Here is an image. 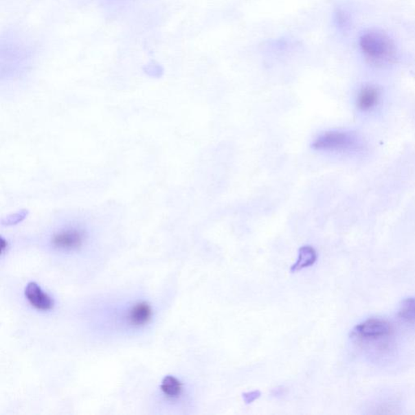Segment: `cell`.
<instances>
[{"label":"cell","mask_w":415,"mask_h":415,"mask_svg":"<svg viewBox=\"0 0 415 415\" xmlns=\"http://www.w3.org/2000/svg\"><path fill=\"white\" fill-rule=\"evenodd\" d=\"M161 390L170 399H178L182 394L183 385L177 378L168 376L161 382Z\"/></svg>","instance_id":"9"},{"label":"cell","mask_w":415,"mask_h":415,"mask_svg":"<svg viewBox=\"0 0 415 415\" xmlns=\"http://www.w3.org/2000/svg\"><path fill=\"white\" fill-rule=\"evenodd\" d=\"M260 396V391H254L251 392H247L243 395V400H245L247 404H250L254 403V401L256 399H258Z\"/></svg>","instance_id":"11"},{"label":"cell","mask_w":415,"mask_h":415,"mask_svg":"<svg viewBox=\"0 0 415 415\" xmlns=\"http://www.w3.org/2000/svg\"><path fill=\"white\" fill-rule=\"evenodd\" d=\"M399 317L408 322H415V298L405 300L401 304Z\"/></svg>","instance_id":"10"},{"label":"cell","mask_w":415,"mask_h":415,"mask_svg":"<svg viewBox=\"0 0 415 415\" xmlns=\"http://www.w3.org/2000/svg\"><path fill=\"white\" fill-rule=\"evenodd\" d=\"M25 294L30 304L37 310L51 311L55 306V301L46 292H44L38 284L36 282L28 283L25 288Z\"/></svg>","instance_id":"6"},{"label":"cell","mask_w":415,"mask_h":415,"mask_svg":"<svg viewBox=\"0 0 415 415\" xmlns=\"http://www.w3.org/2000/svg\"><path fill=\"white\" fill-rule=\"evenodd\" d=\"M109 1H118V0H109Z\"/></svg>","instance_id":"13"},{"label":"cell","mask_w":415,"mask_h":415,"mask_svg":"<svg viewBox=\"0 0 415 415\" xmlns=\"http://www.w3.org/2000/svg\"><path fill=\"white\" fill-rule=\"evenodd\" d=\"M153 317L152 306L146 301H139L128 306L121 318L130 328H142L151 322Z\"/></svg>","instance_id":"5"},{"label":"cell","mask_w":415,"mask_h":415,"mask_svg":"<svg viewBox=\"0 0 415 415\" xmlns=\"http://www.w3.org/2000/svg\"><path fill=\"white\" fill-rule=\"evenodd\" d=\"M317 258V252L313 247H302L300 249L299 257H298L296 263L291 268V271L297 272L301 269L308 268L315 262Z\"/></svg>","instance_id":"8"},{"label":"cell","mask_w":415,"mask_h":415,"mask_svg":"<svg viewBox=\"0 0 415 415\" xmlns=\"http://www.w3.org/2000/svg\"><path fill=\"white\" fill-rule=\"evenodd\" d=\"M392 332L390 323L382 319H369L358 324L351 333V337L358 341H373L390 337Z\"/></svg>","instance_id":"4"},{"label":"cell","mask_w":415,"mask_h":415,"mask_svg":"<svg viewBox=\"0 0 415 415\" xmlns=\"http://www.w3.org/2000/svg\"><path fill=\"white\" fill-rule=\"evenodd\" d=\"M359 47L364 60L374 67H389L398 60L394 39L382 30L372 28L363 31L359 39Z\"/></svg>","instance_id":"1"},{"label":"cell","mask_w":415,"mask_h":415,"mask_svg":"<svg viewBox=\"0 0 415 415\" xmlns=\"http://www.w3.org/2000/svg\"><path fill=\"white\" fill-rule=\"evenodd\" d=\"M89 240L87 229L83 224L71 222L60 225L49 237V245L61 254H74L87 245Z\"/></svg>","instance_id":"2"},{"label":"cell","mask_w":415,"mask_h":415,"mask_svg":"<svg viewBox=\"0 0 415 415\" xmlns=\"http://www.w3.org/2000/svg\"><path fill=\"white\" fill-rule=\"evenodd\" d=\"M356 143L357 139L354 135L341 131H328L315 138L311 147L315 150L340 152L351 150Z\"/></svg>","instance_id":"3"},{"label":"cell","mask_w":415,"mask_h":415,"mask_svg":"<svg viewBox=\"0 0 415 415\" xmlns=\"http://www.w3.org/2000/svg\"><path fill=\"white\" fill-rule=\"evenodd\" d=\"M1 240V251L2 254H3L4 251H5L6 247H8V243L5 241V240H3V238H2Z\"/></svg>","instance_id":"12"},{"label":"cell","mask_w":415,"mask_h":415,"mask_svg":"<svg viewBox=\"0 0 415 415\" xmlns=\"http://www.w3.org/2000/svg\"><path fill=\"white\" fill-rule=\"evenodd\" d=\"M381 90L373 85H365L360 89L357 96L358 109L363 112H368L378 106L381 100Z\"/></svg>","instance_id":"7"}]
</instances>
